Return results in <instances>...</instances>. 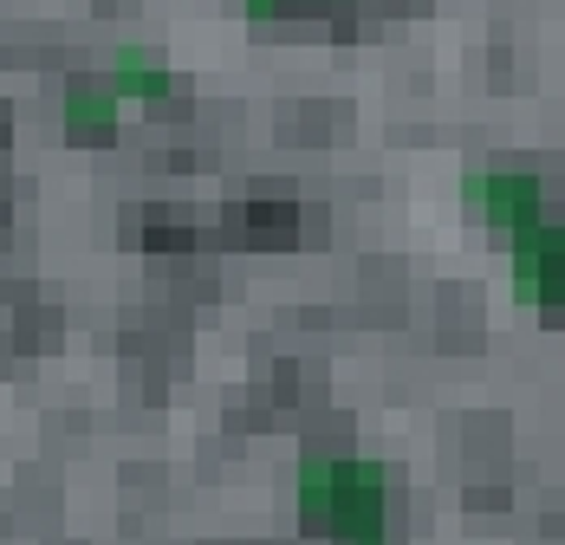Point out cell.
Instances as JSON below:
<instances>
[{
	"instance_id": "obj_1",
	"label": "cell",
	"mask_w": 565,
	"mask_h": 545,
	"mask_svg": "<svg viewBox=\"0 0 565 545\" xmlns=\"http://www.w3.org/2000/svg\"><path fill=\"white\" fill-rule=\"evenodd\" d=\"M170 65H157V58L143 53V46H117L111 58V92L117 98H170Z\"/></svg>"
},
{
	"instance_id": "obj_2",
	"label": "cell",
	"mask_w": 565,
	"mask_h": 545,
	"mask_svg": "<svg viewBox=\"0 0 565 545\" xmlns=\"http://www.w3.org/2000/svg\"><path fill=\"white\" fill-rule=\"evenodd\" d=\"M475 202L494 221H520V227H526L540 195H533V182H520V175H488V182H475Z\"/></svg>"
},
{
	"instance_id": "obj_3",
	"label": "cell",
	"mask_w": 565,
	"mask_h": 545,
	"mask_svg": "<svg viewBox=\"0 0 565 545\" xmlns=\"http://www.w3.org/2000/svg\"><path fill=\"white\" fill-rule=\"evenodd\" d=\"M65 124H78V130H111L117 92L111 85H72V92H65Z\"/></svg>"
},
{
	"instance_id": "obj_4",
	"label": "cell",
	"mask_w": 565,
	"mask_h": 545,
	"mask_svg": "<svg viewBox=\"0 0 565 545\" xmlns=\"http://www.w3.org/2000/svg\"><path fill=\"white\" fill-rule=\"evenodd\" d=\"M306 7H339V0H241L247 26H267V20H286V13H306Z\"/></svg>"
}]
</instances>
